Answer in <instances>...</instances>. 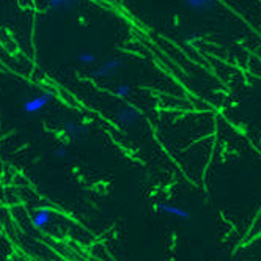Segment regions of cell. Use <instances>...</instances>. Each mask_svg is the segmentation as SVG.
Here are the masks:
<instances>
[{"mask_svg": "<svg viewBox=\"0 0 261 261\" xmlns=\"http://www.w3.org/2000/svg\"><path fill=\"white\" fill-rule=\"evenodd\" d=\"M52 99H54V91H52V90H46L44 93H41V95L35 96V98H32V99H27V101L22 104L24 114H27V115L38 114V112L43 110Z\"/></svg>", "mask_w": 261, "mask_h": 261, "instance_id": "obj_1", "label": "cell"}, {"mask_svg": "<svg viewBox=\"0 0 261 261\" xmlns=\"http://www.w3.org/2000/svg\"><path fill=\"white\" fill-rule=\"evenodd\" d=\"M121 69H123V62L120 59H110V60L101 63L98 68L93 69L91 76L96 77V79H106V77L115 76V74Z\"/></svg>", "mask_w": 261, "mask_h": 261, "instance_id": "obj_2", "label": "cell"}, {"mask_svg": "<svg viewBox=\"0 0 261 261\" xmlns=\"http://www.w3.org/2000/svg\"><path fill=\"white\" fill-rule=\"evenodd\" d=\"M140 112L130 104H124L120 110H118V120L126 126V127H134L140 123Z\"/></svg>", "mask_w": 261, "mask_h": 261, "instance_id": "obj_3", "label": "cell"}, {"mask_svg": "<svg viewBox=\"0 0 261 261\" xmlns=\"http://www.w3.org/2000/svg\"><path fill=\"white\" fill-rule=\"evenodd\" d=\"M158 210L167 216H172L175 219H181V220H189L191 214L188 210H184L182 206H176V204H169V203H159Z\"/></svg>", "mask_w": 261, "mask_h": 261, "instance_id": "obj_4", "label": "cell"}, {"mask_svg": "<svg viewBox=\"0 0 261 261\" xmlns=\"http://www.w3.org/2000/svg\"><path fill=\"white\" fill-rule=\"evenodd\" d=\"M184 5L195 13H208L214 10L217 0H182Z\"/></svg>", "mask_w": 261, "mask_h": 261, "instance_id": "obj_5", "label": "cell"}, {"mask_svg": "<svg viewBox=\"0 0 261 261\" xmlns=\"http://www.w3.org/2000/svg\"><path fill=\"white\" fill-rule=\"evenodd\" d=\"M50 219H52L50 210L46 208V206H44V208H40L38 211H36V213L33 214L32 225H33V228H36V230H44V228L49 225Z\"/></svg>", "mask_w": 261, "mask_h": 261, "instance_id": "obj_6", "label": "cell"}, {"mask_svg": "<svg viewBox=\"0 0 261 261\" xmlns=\"http://www.w3.org/2000/svg\"><path fill=\"white\" fill-rule=\"evenodd\" d=\"M79 5V0H47V8L57 13L71 11Z\"/></svg>", "mask_w": 261, "mask_h": 261, "instance_id": "obj_7", "label": "cell"}, {"mask_svg": "<svg viewBox=\"0 0 261 261\" xmlns=\"http://www.w3.org/2000/svg\"><path fill=\"white\" fill-rule=\"evenodd\" d=\"M63 130L72 137H82L88 133V126L79 124L77 121L68 120V121H63Z\"/></svg>", "mask_w": 261, "mask_h": 261, "instance_id": "obj_8", "label": "cell"}, {"mask_svg": "<svg viewBox=\"0 0 261 261\" xmlns=\"http://www.w3.org/2000/svg\"><path fill=\"white\" fill-rule=\"evenodd\" d=\"M114 95H115L117 98L124 99V98H127V96L130 95V87H129L127 84H121V85H118V87L114 90Z\"/></svg>", "mask_w": 261, "mask_h": 261, "instance_id": "obj_9", "label": "cell"}, {"mask_svg": "<svg viewBox=\"0 0 261 261\" xmlns=\"http://www.w3.org/2000/svg\"><path fill=\"white\" fill-rule=\"evenodd\" d=\"M77 60H79L81 63H84V65H90V63H93V62L96 60V57H95V54H93V52L84 50V52H81V54L77 55Z\"/></svg>", "mask_w": 261, "mask_h": 261, "instance_id": "obj_10", "label": "cell"}, {"mask_svg": "<svg viewBox=\"0 0 261 261\" xmlns=\"http://www.w3.org/2000/svg\"><path fill=\"white\" fill-rule=\"evenodd\" d=\"M55 156H57L59 159H65L68 156V151L65 150V148H57V150H55Z\"/></svg>", "mask_w": 261, "mask_h": 261, "instance_id": "obj_11", "label": "cell"}]
</instances>
